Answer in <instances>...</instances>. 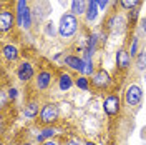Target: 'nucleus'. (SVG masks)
<instances>
[{"instance_id": "obj_1", "label": "nucleus", "mask_w": 146, "mask_h": 145, "mask_svg": "<svg viewBox=\"0 0 146 145\" xmlns=\"http://www.w3.org/2000/svg\"><path fill=\"white\" fill-rule=\"evenodd\" d=\"M78 30V20H76V15H73L72 12L70 13H65L60 18V25H58V34L63 38H70L76 34Z\"/></svg>"}, {"instance_id": "obj_2", "label": "nucleus", "mask_w": 146, "mask_h": 145, "mask_svg": "<svg viewBox=\"0 0 146 145\" xmlns=\"http://www.w3.org/2000/svg\"><path fill=\"white\" fill-rule=\"evenodd\" d=\"M60 117V110L56 107V103H52V102H46L42 105V110H40V115H38V120L42 125H46L50 127L52 124H55Z\"/></svg>"}, {"instance_id": "obj_3", "label": "nucleus", "mask_w": 146, "mask_h": 145, "mask_svg": "<svg viewBox=\"0 0 146 145\" xmlns=\"http://www.w3.org/2000/svg\"><path fill=\"white\" fill-rule=\"evenodd\" d=\"M141 99H143L141 87L136 85V83H131L126 89V92H125V103H126L128 107H135V105H138L141 102Z\"/></svg>"}, {"instance_id": "obj_4", "label": "nucleus", "mask_w": 146, "mask_h": 145, "mask_svg": "<svg viewBox=\"0 0 146 145\" xmlns=\"http://www.w3.org/2000/svg\"><path fill=\"white\" fill-rule=\"evenodd\" d=\"M103 110H105V113H106L108 117L118 115L119 110H121V103H119L118 95L111 93V95H108V97H105V100H103Z\"/></svg>"}, {"instance_id": "obj_5", "label": "nucleus", "mask_w": 146, "mask_h": 145, "mask_svg": "<svg viewBox=\"0 0 146 145\" xmlns=\"http://www.w3.org/2000/svg\"><path fill=\"white\" fill-rule=\"evenodd\" d=\"M91 83H93V87L103 90L111 83V77L105 68H100V70H95V73L91 75Z\"/></svg>"}, {"instance_id": "obj_6", "label": "nucleus", "mask_w": 146, "mask_h": 145, "mask_svg": "<svg viewBox=\"0 0 146 145\" xmlns=\"http://www.w3.org/2000/svg\"><path fill=\"white\" fill-rule=\"evenodd\" d=\"M35 75V70H33V65L30 62H22L17 68V77L20 82H30Z\"/></svg>"}, {"instance_id": "obj_7", "label": "nucleus", "mask_w": 146, "mask_h": 145, "mask_svg": "<svg viewBox=\"0 0 146 145\" xmlns=\"http://www.w3.org/2000/svg\"><path fill=\"white\" fill-rule=\"evenodd\" d=\"M13 23H15V15L10 10H2V13H0V32L2 34L9 32L13 27Z\"/></svg>"}, {"instance_id": "obj_8", "label": "nucleus", "mask_w": 146, "mask_h": 145, "mask_svg": "<svg viewBox=\"0 0 146 145\" xmlns=\"http://www.w3.org/2000/svg\"><path fill=\"white\" fill-rule=\"evenodd\" d=\"M50 85H52V73L48 72V70L38 72V75H36V79H35L36 90H46Z\"/></svg>"}, {"instance_id": "obj_9", "label": "nucleus", "mask_w": 146, "mask_h": 145, "mask_svg": "<svg viewBox=\"0 0 146 145\" xmlns=\"http://www.w3.org/2000/svg\"><path fill=\"white\" fill-rule=\"evenodd\" d=\"M65 65H66L68 68L75 70V72L83 73L85 60H83V58H80V57H76V55H66V57H65Z\"/></svg>"}, {"instance_id": "obj_10", "label": "nucleus", "mask_w": 146, "mask_h": 145, "mask_svg": "<svg viewBox=\"0 0 146 145\" xmlns=\"http://www.w3.org/2000/svg\"><path fill=\"white\" fill-rule=\"evenodd\" d=\"M129 65H131V55H129V52H126L125 48H119L116 52V67H118V70H126Z\"/></svg>"}, {"instance_id": "obj_11", "label": "nucleus", "mask_w": 146, "mask_h": 145, "mask_svg": "<svg viewBox=\"0 0 146 145\" xmlns=\"http://www.w3.org/2000/svg\"><path fill=\"white\" fill-rule=\"evenodd\" d=\"M2 55H3V58L7 60V62H15L18 58V48L15 45H12V44H7V45L2 47Z\"/></svg>"}, {"instance_id": "obj_12", "label": "nucleus", "mask_w": 146, "mask_h": 145, "mask_svg": "<svg viewBox=\"0 0 146 145\" xmlns=\"http://www.w3.org/2000/svg\"><path fill=\"white\" fill-rule=\"evenodd\" d=\"M40 103L35 102V100H32V102H28L27 105H25V109H23V115L27 118H35L36 115H40Z\"/></svg>"}, {"instance_id": "obj_13", "label": "nucleus", "mask_w": 146, "mask_h": 145, "mask_svg": "<svg viewBox=\"0 0 146 145\" xmlns=\"http://www.w3.org/2000/svg\"><path fill=\"white\" fill-rule=\"evenodd\" d=\"M86 7H88V0H72V12L73 15H83L86 13Z\"/></svg>"}, {"instance_id": "obj_14", "label": "nucleus", "mask_w": 146, "mask_h": 145, "mask_svg": "<svg viewBox=\"0 0 146 145\" xmlns=\"http://www.w3.org/2000/svg\"><path fill=\"white\" fill-rule=\"evenodd\" d=\"M73 83H75V82H73L70 73H62L60 79H58V89L62 92H68L73 87Z\"/></svg>"}, {"instance_id": "obj_15", "label": "nucleus", "mask_w": 146, "mask_h": 145, "mask_svg": "<svg viewBox=\"0 0 146 145\" xmlns=\"http://www.w3.org/2000/svg\"><path fill=\"white\" fill-rule=\"evenodd\" d=\"M98 3H96V0H88V7H86V13H85V17L88 22H93V20H96L98 17Z\"/></svg>"}, {"instance_id": "obj_16", "label": "nucleus", "mask_w": 146, "mask_h": 145, "mask_svg": "<svg viewBox=\"0 0 146 145\" xmlns=\"http://www.w3.org/2000/svg\"><path fill=\"white\" fill-rule=\"evenodd\" d=\"M27 9H28L27 0H18L17 3V25L18 27H23V15H25Z\"/></svg>"}, {"instance_id": "obj_17", "label": "nucleus", "mask_w": 146, "mask_h": 145, "mask_svg": "<svg viewBox=\"0 0 146 145\" xmlns=\"http://www.w3.org/2000/svg\"><path fill=\"white\" fill-rule=\"evenodd\" d=\"M55 134H56V130H55L52 125H50V127H45L38 135H36V140H38V142H43V140H46V138H52Z\"/></svg>"}, {"instance_id": "obj_18", "label": "nucleus", "mask_w": 146, "mask_h": 145, "mask_svg": "<svg viewBox=\"0 0 146 145\" xmlns=\"http://www.w3.org/2000/svg\"><path fill=\"white\" fill-rule=\"evenodd\" d=\"M75 85H76L80 90H88V89H90V80H88L85 75H82V77H78V79L75 80Z\"/></svg>"}, {"instance_id": "obj_19", "label": "nucleus", "mask_w": 146, "mask_h": 145, "mask_svg": "<svg viewBox=\"0 0 146 145\" xmlns=\"http://www.w3.org/2000/svg\"><path fill=\"white\" fill-rule=\"evenodd\" d=\"M139 2H141V0H119V5L125 10H133L139 5Z\"/></svg>"}, {"instance_id": "obj_20", "label": "nucleus", "mask_w": 146, "mask_h": 145, "mask_svg": "<svg viewBox=\"0 0 146 145\" xmlns=\"http://www.w3.org/2000/svg\"><path fill=\"white\" fill-rule=\"evenodd\" d=\"M136 67L139 70H145L146 68V50L136 55Z\"/></svg>"}, {"instance_id": "obj_21", "label": "nucleus", "mask_w": 146, "mask_h": 145, "mask_svg": "<svg viewBox=\"0 0 146 145\" xmlns=\"http://www.w3.org/2000/svg\"><path fill=\"white\" fill-rule=\"evenodd\" d=\"M95 73V67H93V60H85V67H83V75H93Z\"/></svg>"}, {"instance_id": "obj_22", "label": "nucleus", "mask_w": 146, "mask_h": 145, "mask_svg": "<svg viewBox=\"0 0 146 145\" xmlns=\"http://www.w3.org/2000/svg\"><path fill=\"white\" fill-rule=\"evenodd\" d=\"M30 25H32V13H30V9H27L25 15H23V27L30 28Z\"/></svg>"}, {"instance_id": "obj_23", "label": "nucleus", "mask_w": 146, "mask_h": 145, "mask_svg": "<svg viewBox=\"0 0 146 145\" xmlns=\"http://www.w3.org/2000/svg\"><path fill=\"white\" fill-rule=\"evenodd\" d=\"M136 54H138V38L135 37V38H133V42H131V47H129V55H131V57H135Z\"/></svg>"}, {"instance_id": "obj_24", "label": "nucleus", "mask_w": 146, "mask_h": 145, "mask_svg": "<svg viewBox=\"0 0 146 145\" xmlns=\"http://www.w3.org/2000/svg\"><path fill=\"white\" fill-rule=\"evenodd\" d=\"M17 95H18V90L15 89V87H10V89H9V99L10 100H15V99H17Z\"/></svg>"}, {"instance_id": "obj_25", "label": "nucleus", "mask_w": 146, "mask_h": 145, "mask_svg": "<svg viewBox=\"0 0 146 145\" xmlns=\"http://www.w3.org/2000/svg\"><path fill=\"white\" fill-rule=\"evenodd\" d=\"M138 12H139L138 9H133V10H129V13H128V18H129L131 22H135V20L138 18Z\"/></svg>"}, {"instance_id": "obj_26", "label": "nucleus", "mask_w": 146, "mask_h": 145, "mask_svg": "<svg viewBox=\"0 0 146 145\" xmlns=\"http://www.w3.org/2000/svg\"><path fill=\"white\" fill-rule=\"evenodd\" d=\"M96 3H98V7H100L101 10H105L106 7H108L110 0H96Z\"/></svg>"}, {"instance_id": "obj_27", "label": "nucleus", "mask_w": 146, "mask_h": 145, "mask_svg": "<svg viewBox=\"0 0 146 145\" xmlns=\"http://www.w3.org/2000/svg\"><path fill=\"white\" fill-rule=\"evenodd\" d=\"M46 32H48V34H50V35H53V34H55L53 23H48V25H46Z\"/></svg>"}, {"instance_id": "obj_28", "label": "nucleus", "mask_w": 146, "mask_h": 145, "mask_svg": "<svg viewBox=\"0 0 146 145\" xmlns=\"http://www.w3.org/2000/svg\"><path fill=\"white\" fill-rule=\"evenodd\" d=\"M141 30H143V32L146 34V17L143 18V22H141Z\"/></svg>"}, {"instance_id": "obj_29", "label": "nucleus", "mask_w": 146, "mask_h": 145, "mask_svg": "<svg viewBox=\"0 0 146 145\" xmlns=\"http://www.w3.org/2000/svg\"><path fill=\"white\" fill-rule=\"evenodd\" d=\"M42 145H58V144H56L55 140H46V142H43Z\"/></svg>"}, {"instance_id": "obj_30", "label": "nucleus", "mask_w": 146, "mask_h": 145, "mask_svg": "<svg viewBox=\"0 0 146 145\" xmlns=\"http://www.w3.org/2000/svg\"><path fill=\"white\" fill-rule=\"evenodd\" d=\"M65 145H78V142H76V140H68Z\"/></svg>"}, {"instance_id": "obj_31", "label": "nucleus", "mask_w": 146, "mask_h": 145, "mask_svg": "<svg viewBox=\"0 0 146 145\" xmlns=\"http://www.w3.org/2000/svg\"><path fill=\"white\" fill-rule=\"evenodd\" d=\"M85 145H96V144H93V142H86Z\"/></svg>"}, {"instance_id": "obj_32", "label": "nucleus", "mask_w": 146, "mask_h": 145, "mask_svg": "<svg viewBox=\"0 0 146 145\" xmlns=\"http://www.w3.org/2000/svg\"><path fill=\"white\" fill-rule=\"evenodd\" d=\"M23 145H32V144H28V142H27V144H23Z\"/></svg>"}]
</instances>
